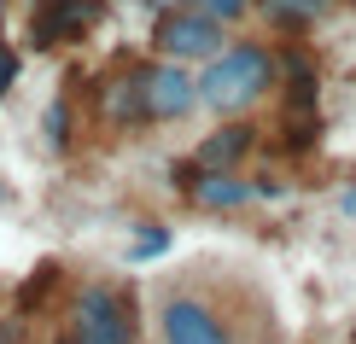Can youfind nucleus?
I'll return each instance as SVG.
<instances>
[{
    "mask_svg": "<svg viewBox=\"0 0 356 344\" xmlns=\"http://www.w3.org/2000/svg\"><path fill=\"white\" fill-rule=\"evenodd\" d=\"M263 99H275V47L269 41H251V35L245 41L228 35V47L199 65V111L251 117Z\"/></svg>",
    "mask_w": 356,
    "mask_h": 344,
    "instance_id": "f257e3e1",
    "label": "nucleus"
},
{
    "mask_svg": "<svg viewBox=\"0 0 356 344\" xmlns=\"http://www.w3.org/2000/svg\"><path fill=\"white\" fill-rule=\"evenodd\" d=\"M65 333L76 344H140V321H135V297L111 280H82L70 292V321Z\"/></svg>",
    "mask_w": 356,
    "mask_h": 344,
    "instance_id": "f03ea898",
    "label": "nucleus"
},
{
    "mask_svg": "<svg viewBox=\"0 0 356 344\" xmlns=\"http://www.w3.org/2000/svg\"><path fill=\"white\" fill-rule=\"evenodd\" d=\"M146 47H152V58H175V65L199 70L204 58H216L222 47H228V29H222L216 18H204L199 6H170V12H152Z\"/></svg>",
    "mask_w": 356,
    "mask_h": 344,
    "instance_id": "7ed1b4c3",
    "label": "nucleus"
},
{
    "mask_svg": "<svg viewBox=\"0 0 356 344\" xmlns=\"http://www.w3.org/2000/svg\"><path fill=\"white\" fill-rule=\"evenodd\" d=\"M140 111H146V129H170V123H187L199 111V70L193 65H175V58H140Z\"/></svg>",
    "mask_w": 356,
    "mask_h": 344,
    "instance_id": "20e7f679",
    "label": "nucleus"
},
{
    "mask_svg": "<svg viewBox=\"0 0 356 344\" xmlns=\"http://www.w3.org/2000/svg\"><path fill=\"white\" fill-rule=\"evenodd\" d=\"M175 193H181L187 211H199V216H240V211L257 204L251 170H193L187 158L175 163Z\"/></svg>",
    "mask_w": 356,
    "mask_h": 344,
    "instance_id": "39448f33",
    "label": "nucleus"
},
{
    "mask_svg": "<svg viewBox=\"0 0 356 344\" xmlns=\"http://www.w3.org/2000/svg\"><path fill=\"white\" fill-rule=\"evenodd\" d=\"M158 338L164 344H234V327L204 292L181 286L158 297Z\"/></svg>",
    "mask_w": 356,
    "mask_h": 344,
    "instance_id": "423d86ee",
    "label": "nucleus"
},
{
    "mask_svg": "<svg viewBox=\"0 0 356 344\" xmlns=\"http://www.w3.org/2000/svg\"><path fill=\"white\" fill-rule=\"evenodd\" d=\"M99 18H106V0H41V6H29V47L35 53L76 47Z\"/></svg>",
    "mask_w": 356,
    "mask_h": 344,
    "instance_id": "0eeeda50",
    "label": "nucleus"
},
{
    "mask_svg": "<svg viewBox=\"0 0 356 344\" xmlns=\"http://www.w3.org/2000/svg\"><path fill=\"white\" fill-rule=\"evenodd\" d=\"M257 152H263V129L251 117H216V129H204L193 140L187 163L193 170H251Z\"/></svg>",
    "mask_w": 356,
    "mask_h": 344,
    "instance_id": "6e6552de",
    "label": "nucleus"
},
{
    "mask_svg": "<svg viewBox=\"0 0 356 344\" xmlns=\"http://www.w3.org/2000/svg\"><path fill=\"white\" fill-rule=\"evenodd\" d=\"M94 117H99V129H111V134H135L146 129V111H140V70L135 65H117V70H99L94 76Z\"/></svg>",
    "mask_w": 356,
    "mask_h": 344,
    "instance_id": "1a4fd4ad",
    "label": "nucleus"
},
{
    "mask_svg": "<svg viewBox=\"0 0 356 344\" xmlns=\"http://www.w3.org/2000/svg\"><path fill=\"white\" fill-rule=\"evenodd\" d=\"M333 6L339 0H251V12H257L280 41H304L309 29H321L333 18Z\"/></svg>",
    "mask_w": 356,
    "mask_h": 344,
    "instance_id": "9d476101",
    "label": "nucleus"
},
{
    "mask_svg": "<svg viewBox=\"0 0 356 344\" xmlns=\"http://www.w3.org/2000/svg\"><path fill=\"white\" fill-rule=\"evenodd\" d=\"M41 146H47L53 158L76 152V99L70 94H53L47 111H41Z\"/></svg>",
    "mask_w": 356,
    "mask_h": 344,
    "instance_id": "9b49d317",
    "label": "nucleus"
},
{
    "mask_svg": "<svg viewBox=\"0 0 356 344\" xmlns=\"http://www.w3.org/2000/svg\"><path fill=\"white\" fill-rule=\"evenodd\" d=\"M170 245H175V228H170V222H140V234L129 239V263H152V257H164Z\"/></svg>",
    "mask_w": 356,
    "mask_h": 344,
    "instance_id": "f8f14e48",
    "label": "nucleus"
},
{
    "mask_svg": "<svg viewBox=\"0 0 356 344\" xmlns=\"http://www.w3.org/2000/svg\"><path fill=\"white\" fill-rule=\"evenodd\" d=\"M193 6H199L204 18H216L222 29H234V24L251 18V0H193Z\"/></svg>",
    "mask_w": 356,
    "mask_h": 344,
    "instance_id": "ddd939ff",
    "label": "nucleus"
},
{
    "mask_svg": "<svg viewBox=\"0 0 356 344\" xmlns=\"http://www.w3.org/2000/svg\"><path fill=\"white\" fill-rule=\"evenodd\" d=\"M18 76H24V53L12 47L6 35H0V99H6L12 88H18Z\"/></svg>",
    "mask_w": 356,
    "mask_h": 344,
    "instance_id": "4468645a",
    "label": "nucleus"
},
{
    "mask_svg": "<svg viewBox=\"0 0 356 344\" xmlns=\"http://www.w3.org/2000/svg\"><path fill=\"white\" fill-rule=\"evenodd\" d=\"M251 181H257V204H275V199H286V175H269V170H251Z\"/></svg>",
    "mask_w": 356,
    "mask_h": 344,
    "instance_id": "2eb2a0df",
    "label": "nucleus"
},
{
    "mask_svg": "<svg viewBox=\"0 0 356 344\" xmlns=\"http://www.w3.org/2000/svg\"><path fill=\"white\" fill-rule=\"evenodd\" d=\"M339 211H345V216H356V187H345V193H339Z\"/></svg>",
    "mask_w": 356,
    "mask_h": 344,
    "instance_id": "dca6fc26",
    "label": "nucleus"
},
{
    "mask_svg": "<svg viewBox=\"0 0 356 344\" xmlns=\"http://www.w3.org/2000/svg\"><path fill=\"white\" fill-rule=\"evenodd\" d=\"M0 344H18V327H12L6 316H0Z\"/></svg>",
    "mask_w": 356,
    "mask_h": 344,
    "instance_id": "f3484780",
    "label": "nucleus"
},
{
    "mask_svg": "<svg viewBox=\"0 0 356 344\" xmlns=\"http://www.w3.org/2000/svg\"><path fill=\"white\" fill-rule=\"evenodd\" d=\"M53 344H76V338H70V333H58V338H53Z\"/></svg>",
    "mask_w": 356,
    "mask_h": 344,
    "instance_id": "a211bd4d",
    "label": "nucleus"
},
{
    "mask_svg": "<svg viewBox=\"0 0 356 344\" xmlns=\"http://www.w3.org/2000/svg\"><path fill=\"white\" fill-rule=\"evenodd\" d=\"M350 344H356V321H350Z\"/></svg>",
    "mask_w": 356,
    "mask_h": 344,
    "instance_id": "6ab92c4d",
    "label": "nucleus"
},
{
    "mask_svg": "<svg viewBox=\"0 0 356 344\" xmlns=\"http://www.w3.org/2000/svg\"><path fill=\"white\" fill-rule=\"evenodd\" d=\"M29 6H41V0H29Z\"/></svg>",
    "mask_w": 356,
    "mask_h": 344,
    "instance_id": "aec40b11",
    "label": "nucleus"
},
{
    "mask_svg": "<svg viewBox=\"0 0 356 344\" xmlns=\"http://www.w3.org/2000/svg\"><path fill=\"white\" fill-rule=\"evenodd\" d=\"M350 6H356V0H350Z\"/></svg>",
    "mask_w": 356,
    "mask_h": 344,
    "instance_id": "412c9836",
    "label": "nucleus"
},
{
    "mask_svg": "<svg viewBox=\"0 0 356 344\" xmlns=\"http://www.w3.org/2000/svg\"><path fill=\"white\" fill-rule=\"evenodd\" d=\"M269 344H275V338H269Z\"/></svg>",
    "mask_w": 356,
    "mask_h": 344,
    "instance_id": "4be33fe9",
    "label": "nucleus"
}]
</instances>
